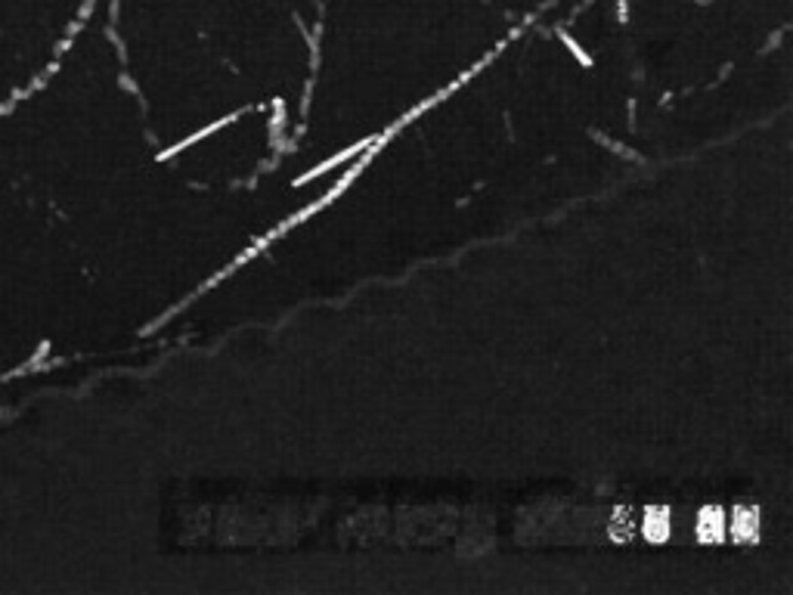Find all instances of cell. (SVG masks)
<instances>
[{"instance_id":"obj_1","label":"cell","mask_w":793,"mask_h":595,"mask_svg":"<svg viewBox=\"0 0 793 595\" xmlns=\"http://www.w3.org/2000/svg\"><path fill=\"white\" fill-rule=\"evenodd\" d=\"M38 100L0 109V372L41 351L47 317L50 143Z\"/></svg>"}]
</instances>
